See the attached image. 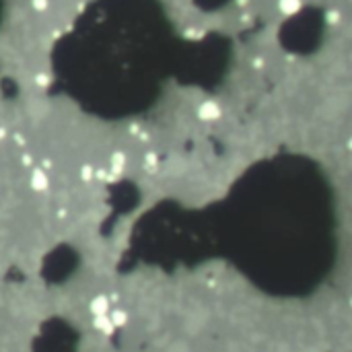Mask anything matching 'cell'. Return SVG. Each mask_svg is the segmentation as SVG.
Masks as SVG:
<instances>
[{"label": "cell", "mask_w": 352, "mask_h": 352, "mask_svg": "<svg viewBox=\"0 0 352 352\" xmlns=\"http://www.w3.org/2000/svg\"><path fill=\"white\" fill-rule=\"evenodd\" d=\"M198 116L206 122H212V120H218L220 118V105L214 103V101H204L200 107H198Z\"/></svg>", "instance_id": "1"}, {"label": "cell", "mask_w": 352, "mask_h": 352, "mask_svg": "<svg viewBox=\"0 0 352 352\" xmlns=\"http://www.w3.org/2000/svg\"><path fill=\"white\" fill-rule=\"evenodd\" d=\"M301 8H303L301 0H278V10L282 12V15H286V17L299 15Z\"/></svg>", "instance_id": "2"}, {"label": "cell", "mask_w": 352, "mask_h": 352, "mask_svg": "<svg viewBox=\"0 0 352 352\" xmlns=\"http://www.w3.org/2000/svg\"><path fill=\"white\" fill-rule=\"evenodd\" d=\"M91 311H93V315H95V317H101V315H105V313H107V301H105L103 297L95 299V301L91 303Z\"/></svg>", "instance_id": "3"}, {"label": "cell", "mask_w": 352, "mask_h": 352, "mask_svg": "<svg viewBox=\"0 0 352 352\" xmlns=\"http://www.w3.org/2000/svg\"><path fill=\"white\" fill-rule=\"evenodd\" d=\"M109 319H111V323H114L116 328H120V326H124L126 319H128V317H126V313H124V311H114Z\"/></svg>", "instance_id": "4"}, {"label": "cell", "mask_w": 352, "mask_h": 352, "mask_svg": "<svg viewBox=\"0 0 352 352\" xmlns=\"http://www.w3.org/2000/svg\"><path fill=\"white\" fill-rule=\"evenodd\" d=\"M31 6L35 10H46L48 8V0H31Z\"/></svg>", "instance_id": "5"}, {"label": "cell", "mask_w": 352, "mask_h": 352, "mask_svg": "<svg viewBox=\"0 0 352 352\" xmlns=\"http://www.w3.org/2000/svg\"><path fill=\"white\" fill-rule=\"evenodd\" d=\"M35 80L41 84V87H46V84H48V76H46V74H37V76H35Z\"/></svg>", "instance_id": "6"}, {"label": "cell", "mask_w": 352, "mask_h": 352, "mask_svg": "<svg viewBox=\"0 0 352 352\" xmlns=\"http://www.w3.org/2000/svg\"><path fill=\"white\" fill-rule=\"evenodd\" d=\"M350 305H352V299H350Z\"/></svg>", "instance_id": "7"}]
</instances>
